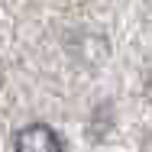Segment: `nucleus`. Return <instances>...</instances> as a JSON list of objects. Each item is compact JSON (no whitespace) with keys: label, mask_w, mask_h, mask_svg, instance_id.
I'll return each mask as SVG.
<instances>
[{"label":"nucleus","mask_w":152,"mask_h":152,"mask_svg":"<svg viewBox=\"0 0 152 152\" xmlns=\"http://www.w3.org/2000/svg\"><path fill=\"white\" fill-rule=\"evenodd\" d=\"M13 152H61V139L49 123H29L16 133Z\"/></svg>","instance_id":"1"}]
</instances>
